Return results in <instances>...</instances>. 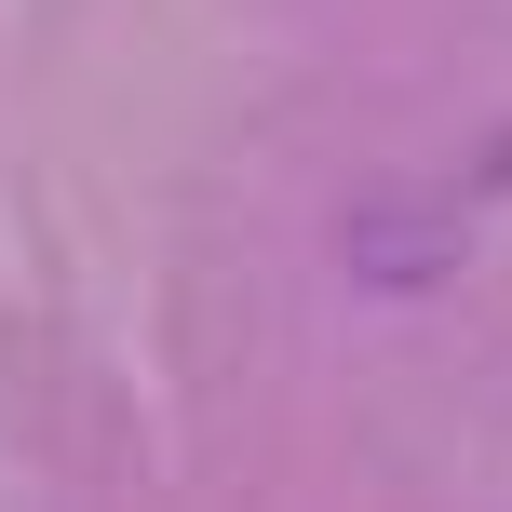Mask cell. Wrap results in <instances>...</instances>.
<instances>
[]
</instances>
